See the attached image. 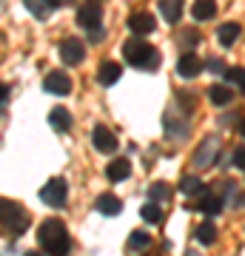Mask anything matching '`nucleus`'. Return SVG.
Segmentation results:
<instances>
[{"label": "nucleus", "mask_w": 245, "mask_h": 256, "mask_svg": "<svg viewBox=\"0 0 245 256\" xmlns=\"http://www.w3.org/2000/svg\"><path fill=\"white\" fill-rule=\"evenodd\" d=\"M97 210L106 214V216H117L120 210H123V202H120L114 194H100V200H97Z\"/></svg>", "instance_id": "obj_21"}, {"label": "nucleus", "mask_w": 245, "mask_h": 256, "mask_svg": "<svg viewBox=\"0 0 245 256\" xmlns=\"http://www.w3.org/2000/svg\"><path fill=\"white\" fill-rule=\"evenodd\" d=\"M217 156H219V140L205 137L200 142V148L194 151V168H208V165H214Z\"/></svg>", "instance_id": "obj_5"}, {"label": "nucleus", "mask_w": 245, "mask_h": 256, "mask_svg": "<svg viewBox=\"0 0 245 256\" xmlns=\"http://www.w3.org/2000/svg\"><path fill=\"white\" fill-rule=\"evenodd\" d=\"M185 208H188V210H202L205 216H217L219 210H222V196L205 191V194H200L194 202L188 200V205H185Z\"/></svg>", "instance_id": "obj_6"}, {"label": "nucleus", "mask_w": 245, "mask_h": 256, "mask_svg": "<svg viewBox=\"0 0 245 256\" xmlns=\"http://www.w3.org/2000/svg\"><path fill=\"white\" fill-rule=\"evenodd\" d=\"M205 68H208L211 74H225V72H228L222 60H208V63H205Z\"/></svg>", "instance_id": "obj_29"}, {"label": "nucleus", "mask_w": 245, "mask_h": 256, "mask_svg": "<svg viewBox=\"0 0 245 256\" xmlns=\"http://www.w3.org/2000/svg\"><path fill=\"white\" fill-rule=\"evenodd\" d=\"M91 146L97 148L100 154H114V151H117V137H114L111 128L94 126V131H91Z\"/></svg>", "instance_id": "obj_7"}, {"label": "nucleus", "mask_w": 245, "mask_h": 256, "mask_svg": "<svg viewBox=\"0 0 245 256\" xmlns=\"http://www.w3.org/2000/svg\"><path fill=\"white\" fill-rule=\"evenodd\" d=\"M106 176H109L111 182H123V180H128V176H131V162L123 160V156L111 160V162L106 165Z\"/></svg>", "instance_id": "obj_15"}, {"label": "nucleus", "mask_w": 245, "mask_h": 256, "mask_svg": "<svg viewBox=\"0 0 245 256\" xmlns=\"http://www.w3.org/2000/svg\"><path fill=\"white\" fill-rule=\"evenodd\" d=\"M128 248H131L134 254H145V250L151 248V236H148L145 230H131V234H128Z\"/></svg>", "instance_id": "obj_24"}, {"label": "nucleus", "mask_w": 245, "mask_h": 256, "mask_svg": "<svg viewBox=\"0 0 245 256\" xmlns=\"http://www.w3.org/2000/svg\"><path fill=\"white\" fill-rule=\"evenodd\" d=\"M148 196H151V202L163 205V202H168V196H171V185L168 182H154L151 188H148Z\"/></svg>", "instance_id": "obj_26"}, {"label": "nucleus", "mask_w": 245, "mask_h": 256, "mask_svg": "<svg viewBox=\"0 0 245 256\" xmlns=\"http://www.w3.org/2000/svg\"><path fill=\"white\" fill-rule=\"evenodd\" d=\"M60 60H63L66 66H80L83 60H86V46H83L77 37L63 40V43H60Z\"/></svg>", "instance_id": "obj_8"}, {"label": "nucleus", "mask_w": 245, "mask_h": 256, "mask_svg": "<svg viewBox=\"0 0 245 256\" xmlns=\"http://www.w3.org/2000/svg\"><path fill=\"white\" fill-rule=\"evenodd\" d=\"M185 128H188V120L180 117V114H177V108L165 111V137L182 140V137H185Z\"/></svg>", "instance_id": "obj_13"}, {"label": "nucleus", "mask_w": 245, "mask_h": 256, "mask_svg": "<svg viewBox=\"0 0 245 256\" xmlns=\"http://www.w3.org/2000/svg\"><path fill=\"white\" fill-rule=\"evenodd\" d=\"M23 256H40V254H23Z\"/></svg>", "instance_id": "obj_36"}, {"label": "nucleus", "mask_w": 245, "mask_h": 256, "mask_svg": "<svg viewBox=\"0 0 245 256\" xmlns=\"http://www.w3.org/2000/svg\"><path fill=\"white\" fill-rule=\"evenodd\" d=\"M225 80H228V82H236V86L242 88V86H245V68H239V66H236V68H228V72H225Z\"/></svg>", "instance_id": "obj_28"}, {"label": "nucleus", "mask_w": 245, "mask_h": 256, "mask_svg": "<svg viewBox=\"0 0 245 256\" xmlns=\"http://www.w3.org/2000/svg\"><path fill=\"white\" fill-rule=\"evenodd\" d=\"M234 165L236 168H245V146H239L234 151Z\"/></svg>", "instance_id": "obj_30"}, {"label": "nucleus", "mask_w": 245, "mask_h": 256, "mask_svg": "<svg viewBox=\"0 0 245 256\" xmlns=\"http://www.w3.org/2000/svg\"><path fill=\"white\" fill-rule=\"evenodd\" d=\"M208 100L214 102V106H231V100H234V92L228 88V86H211L208 88Z\"/></svg>", "instance_id": "obj_23"}, {"label": "nucleus", "mask_w": 245, "mask_h": 256, "mask_svg": "<svg viewBox=\"0 0 245 256\" xmlns=\"http://www.w3.org/2000/svg\"><path fill=\"white\" fill-rule=\"evenodd\" d=\"M40 200H43V205H49V208H63L66 205V196H69V188H66V180L63 176H52L49 182L40 188V194H37Z\"/></svg>", "instance_id": "obj_4"}, {"label": "nucleus", "mask_w": 245, "mask_h": 256, "mask_svg": "<svg viewBox=\"0 0 245 256\" xmlns=\"http://www.w3.org/2000/svg\"><path fill=\"white\" fill-rule=\"evenodd\" d=\"M217 228H214V222H202L200 228H197V242H202V245H214L217 242Z\"/></svg>", "instance_id": "obj_27"}, {"label": "nucleus", "mask_w": 245, "mask_h": 256, "mask_svg": "<svg viewBox=\"0 0 245 256\" xmlns=\"http://www.w3.org/2000/svg\"><path fill=\"white\" fill-rule=\"evenodd\" d=\"M182 3L185 0H160V14L165 18L168 26H177L182 20Z\"/></svg>", "instance_id": "obj_16"}, {"label": "nucleus", "mask_w": 245, "mask_h": 256, "mask_svg": "<svg viewBox=\"0 0 245 256\" xmlns=\"http://www.w3.org/2000/svg\"><path fill=\"white\" fill-rule=\"evenodd\" d=\"M37 242L43 248V254L49 256H69L72 250V239L66 234V225L60 220H46L37 228Z\"/></svg>", "instance_id": "obj_1"}, {"label": "nucleus", "mask_w": 245, "mask_h": 256, "mask_svg": "<svg viewBox=\"0 0 245 256\" xmlns=\"http://www.w3.org/2000/svg\"><path fill=\"white\" fill-rule=\"evenodd\" d=\"M180 191L185 194V196H200V194H205L208 188L202 185V180H200V176L185 174V176H182V182H180Z\"/></svg>", "instance_id": "obj_22"}, {"label": "nucleus", "mask_w": 245, "mask_h": 256, "mask_svg": "<svg viewBox=\"0 0 245 256\" xmlns=\"http://www.w3.org/2000/svg\"><path fill=\"white\" fill-rule=\"evenodd\" d=\"M123 57L128 60V66H134L140 72H157V68H160V52H157L154 46H148L145 40H140V37L126 40Z\"/></svg>", "instance_id": "obj_2"}, {"label": "nucleus", "mask_w": 245, "mask_h": 256, "mask_svg": "<svg viewBox=\"0 0 245 256\" xmlns=\"http://www.w3.org/2000/svg\"><path fill=\"white\" fill-rule=\"evenodd\" d=\"M202 68H205V63H202L194 52H185V54L177 60V72H180V77H185V80H194Z\"/></svg>", "instance_id": "obj_11"}, {"label": "nucleus", "mask_w": 245, "mask_h": 256, "mask_svg": "<svg viewBox=\"0 0 245 256\" xmlns=\"http://www.w3.org/2000/svg\"><path fill=\"white\" fill-rule=\"evenodd\" d=\"M43 88L49 94H57V97H66V94L72 92V80H69V74L63 72H52V74H46V82H43Z\"/></svg>", "instance_id": "obj_12"}, {"label": "nucleus", "mask_w": 245, "mask_h": 256, "mask_svg": "<svg viewBox=\"0 0 245 256\" xmlns=\"http://www.w3.org/2000/svg\"><path fill=\"white\" fill-rule=\"evenodd\" d=\"M185 256H202V254H200V250H188Z\"/></svg>", "instance_id": "obj_34"}, {"label": "nucleus", "mask_w": 245, "mask_h": 256, "mask_svg": "<svg viewBox=\"0 0 245 256\" xmlns=\"http://www.w3.org/2000/svg\"><path fill=\"white\" fill-rule=\"evenodd\" d=\"M23 6H26L37 20H49V14L60 6V0H23Z\"/></svg>", "instance_id": "obj_14"}, {"label": "nucleus", "mask_w": 245, "mask_h": 256, "mask_svg": "<svg viewBox=\"0 0 245 256\" xmlns=\"http://www.w3.org/2000/svg\"><path fill=\"white\" fill-rule=\"evenodd\" d=\"M0 225H3V228H9V230H15V234H23L26 225H29L26 210L20 208L18 202L3 200V196H0Z\"/></svg>", "instance_id": "obj_3"}, {"label": "nucleus", "mask_w": 245, "mask_h": 256, "mask_svg": "<svg viewBox=\"0 0 245 256\" xmlns=\"http://www.w3.org/2000/svg\"><path fill=\"white\" fill-rule=\"evenodd\" d=\"M103 34H106V32H103V26H100V28H94V32H89V40L91 43H100Z\"/></svg>", "instance_id": "obj_32"}, {"label": "nucleus", "mask_w": 245, "mask_h": 256, "mask_svg": "<svg viewBox=\"0 0 245 256\" xmlns=\"http://www.w3.org/2000/svg\"><path fill=\"white\" fill-rule=\"evenodd\" d=\"M6 100H9V86H6V82H0V106H3Z\"/></svg>", "instance_id": "obj_33"}, {"label": "nucleus", "mask_w": 245, "mask_h": 256, "mask_svg": "<svg viewBox=\"0 0 245 256\" xmlns=\"http://www.w3.org/2000/svg\"><path fill=\"white\" fill-rule=\"evenodd\" d=\"M239 131H242V134H245V120H242V126H239Z\"/></svg>", "instance_id": "obj_35"}, {"label": "nucleus", "mask_w": 245, "mask_h": 256, "mask_svg": "<svg viewBox=\"0 0 245 256\" xmlns=\"http://www.w3.org/2000/svg\"><path fill=\"white\" fill-rule=\"evenodd\" d=\"M140 216H143L148 225H160V222H163V210H160L157 202H145L143 208H140Z\"/></svg>", "instance_id": "obj_25"}, {"label": "nucleus", "mask_w": 245, "mask_h": 256, "mask_svg": "<svg viewBox=\"0 0 245 256\" xmlns=\"http://www.w3.org/2000/svg\"><path fill=\"white\" fill-rule=\"evenodd\" d=\"M239 34H242V26H239V23H222V26H219V32H217L219 43H222L225 48L234 46L236 40H239Z\"/></svg>", "instance_id": "obj_19"}, {"label": "nucleus", "mask_w": 245, "mask_h": 256, "mask_svg": "<svg viewBox=\"0 0 245 256\" xmlns=\"http://www.w3.org/2000/svg\"><path fill=\"white\" fill-rule=\"evenodd\" d=\"M191 14H194V20H211L217 14V0H194Z\"/></svg>", "instance_id": "obj_20"}, {"label": "nucleus", "mask_w": 245, "mask_h": 256, "mask_svg": "<svg viewBox=\"0 0 245 256\" xmlns=\"http://www.w3.org/2000/svg\"><path fill=\"white\" fill-rule=\"evenodd\" d=\"M157 26V20L154 14H148V12H134V14H128V32L137 37H143V34H151Z\"/></svg>", "instance_id": "obj_10"}, {"label": "nucleus", "mask_w": 245, "mask_h": 256, "mask_svg": "<svg viewBox=\"0 0 245 256\" xmlns=\"http://www.w3.org/2000/svg\"><path fill=\"white\" fill-rule=\"evenodd\" d=\"M120 74H123V68H120L114 60H109V63H103L100 68H97V82L109 88V86H114V82L120 80Z\"/></svg>", "instance_id": "obj_18"}, {"label": "nucleus", "mask_w": 245, "mask_h": 256, "mask_svg": "<svg viewBox=\"0 0 245 256\" xmlns=\"http://www.w3.org/2000/svg\"><path fill=\"white\" fill-rule=\"evenodd\" d=\"M242 94H245V86H242Z\"/></svg>", "instance_id": "obj_37"}, {"label": "nucleus", "mask_w": 245, "mask_h": 256, "mask_svg": "<svg viewBox=\"0 0 245 256\" xmlns=\"http://www.w3.org/2000/svg\"><path fill=\"white\" fill-rule=\"evenodd\" d=\"M100 20H103V12L94 0L91 3H83L80 9H77V26L94 32V28H100Z\"/></svg>", "instance_id": "obj_9"}, {"label": "nucleus", "mask_w": 245, "mask_h": 256, "mask_svg": "<svg viewBox=\"0 0 245 256\" xmlns=\"http://www.w3.org/2000/svg\"><path fill=\"white\" fill-rule=\"evenodd\" d=\"M182 40H185L188 46H197V43H200V32H185V34H182Z\"/></svg>", "instance_id": "obj_31"}, {"label": "nucleus", "mask_w": 245, "mask_h": 256, "mask_svg": "<svg viewBox=\"0 0 245 256\" xmlns=\"http://www.w3.org/2000/svg\"><path fill=\"white\" fill-rule=\"evenodd\" d=\"M49 126L55 128L57 134H69V128H72V114H69L63 106H57V108H52V114H49Z\"/></svg>", "instance_id": "obj_17"}]
</instances>
